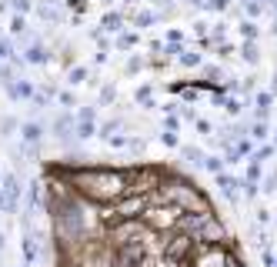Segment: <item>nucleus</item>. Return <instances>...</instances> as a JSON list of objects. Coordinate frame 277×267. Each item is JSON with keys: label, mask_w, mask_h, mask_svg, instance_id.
Listing matches in <instances>:
<instances>
[{"label": "nucleus", "mask_w": 277, "mask_h": 267, "mask_svg": "<svg viewBox=\"0 0 277 267\" xmlns=\"http://www.w3.org/2000/svg\"><path fill=\"white\" fill-rule=\"evenodd\" d=\"M271 154H274V147H264V151H257V154H254V164H260V160H267Z\"/></svg>", "instance_id": "19"}, {"label": "nucleus", "mask_w": 277, "mask_h": 267, "mask_svg": "<svg viewBox=\"0 0 277 267\" xmlns=\"http://www.w3.org/2000/svg\"><path fill=\"white\" fill-rule=\"evenodd\" d=\"M181 230H197L204 241H210V244H217V241H224V227L210 217V214H194V217H181Z\"/></svg>", "instance_id": "2"}, {"label": "nucleus", "mask_w": 277, "mask_h": 267, "mask_svg": "<svg viewBox=\"0 0 277 267\" xmlns=\"http://www.w3.org/2000/svg\"><path fill=\"white\" fill-rule=\"evenodd\" d=\"M267 111H271V94H257V114L267 117Z\"/></svg>", "instance_id": "13"}, {"label": "nucleus", "mask_w": 277, "mask_h": 267, "mask_svg": "<svg viewBox=\"0 0 277 267\" xmlns=\"http://www.w3.org/2000/svg\"><path fill=\"white\" fill-rule=\"evenodd\" d=\"M84 77H87V70H84V67H74V70H70V84H80Z\"/></svg>", "instance_id": "18"}, {"label": "nucleus", "mask_w": 277, "mask_h": 267, "mask_svg": "<svg viewBox=\"0 0 277 267\" xmlns=\"http://www.w3.org/2000/svg\"><path fill=\"white\" fill-rule=\"evenodd\" d=\"M170 197L181 204V207H190V210H204V200L197 197V194L190 191V184H170Z\"/></svg>", "instance_id": "4"}, {"label": "nucleus", "mask_w": 277, "mask_h": 267, "mask_svg": "<svg viewBox=\"0 0 277 267\" xmlns=\"http://www.w3.org/2000/svg\"><path fill=\"white\" fill-rule=\"evenodd\" d=\"M37 14H40L44 20H54V23H60V10H57V7H50V3H44Z\"/></svg>", "instance_id": "11"}, {"label": "nucleus", "mask_w": 277, "mask_h": 267, "mask_svg": "<svg viewBox=\"0 0 277 267\" xmlns=\"http://www.w3.org/2000/svg\"><path fill=\"white\" fill-rule=\"evenodd\" d=\"M264 191H277V174H271V177H267V187H264Z\"/></svg>", "instance_id": "23"}, {"label": "nucleus", "mask_w": 277, "mask_h": 267, "mask_svg": "<svg viewBox=\"0 0 277 267\" xmlns=\"http://www.w3.org/2000/svg\"><path fill=\"white\" fill-rule=\"evenodd\" d=\"M251 134H254V137H267V127H264V124H254Z\"/></svg>", "instance_id": "21"}, {"label": "nucleus", "mask_w": 277, "mask_h": 267, "mask_svg": "<svg viewBox=\"0 0 277 267\" xmlns=\"http://www.w3.org/2000/svg\"><path fill=\"white\" fill-rule=\"evenodd\" d=\"M40 187H44L40 180H34V184H30V194H27V210H30V214L40 207ZM30 214H27V217H30Z\"/></svg>", "instance_id": "7"}, {"label": "nucleus", "mask_w": 277, "mask_h": 267, "mask_svg": "<svg viewBox=\"0 0 277 267\" xmlns=\"http://www.w3.org/2000/svg\"><path fill=\"white\" fill-rule=\"evenodd\" d=\"M17 194H20V180H17V174H7L3 177V207L7 210H17Z\"/></svg>", "instance_id": "5"}, {"label": "nucleus", "mask_w": 277, "mask_h": 267, "mask_svg": "<svg viewBox=\"0 0 277 267\" xmlns=\"http://www.w3.org/2000/svg\"><path fill=\"white\" fill-rule=\"evenodd\" d=\"M0 207H3V197H0Z\"/></svg>", "instance_id": "28"}, {"label": "nucleus", "mask_w": 277, "mask_h": 267, "mask_svg": "<svg viewBox=\"0 0 277 267\" xmlns=\"http://www.w3.org/2000/svg\"><path fill=\"white\" fill-rule=\"evenodd\" d=\"M80 227H84L80 207L67 204V207L57 214V230H60V237H64V241H74V237H80Z\"/></svg>", "instance_id": "3"}, {"label": "nucleus", "mask_w": 277, "mask_h": 267, "mask_svg": "<svg viewBox=\"0 0 277 267\" xmlns=\"http://www.w3.org/2000/svg\"><path fill=\"white\" fill-rule=\"evenodd\" d=\"M23 254H27V261H34V257H37V244H34V237H27V241H23Z\"/></svg>", "instance_id": "16"}, {"label": "nucleus", "mask_w": 277, "mask_h": 267, "mask_svg": "<svg viewBox=\"0 0 277 267\" xmlns=\"http://www.w3.org/2000/svg\"><path fill=\"white\" fill-rule=\"evenodd\" d=\"M181 154H184V157L190 160V164H204V154H201V151H194V147H184Z\"/></svg>", "instance_id": "15"}, {"label": "nucleus", "mask_w": 277, "mask_h": 267, "mask_svg": "<svg viewBox=\"0 0 277 267\" xmlns=\"http://www.w3.org/2000/svg\"><path fill=\"white\" fill-rule=\"evenodd\" d=\"M120 23H124V20L117 17V14H107V17H104V30H120Z\"/></svg>", "instance_id": "14"}, {"label": "nucleus", "mask_w": 277, "mask_h": 267, "mask_svg": "<svg viewBox=\"0 0 277 267\" xmlns=\"http://www.w3.org/2000/svg\"><path fill=\"white\" fill-rule=\"evenodd\" d=\"M27 60H30V64H47V50H44L40 44H34V47L27 50Z\"/></svg>", "instance_id": "10"}, {"label": "nucleus", "mask_w": 277, "mask_h": 267, "mask_svg": "<svg viewBox=\"0 0 277 267\" xmlns=\"http://www.w3.org/2000/svg\"><path fill=\"white\" fill-rule=\"evenodd\" d=\"M74 134H77V137H80V140H87V137H93V124H91V120H80Z\"/></svg>", "instance_id": "12"}, {"label": "nucleus", "mask_w": 277, "mask_h": 267, "mask_svg": "<svg viewBox=\"0 0 277 267\" xmlns=\"http://www.w3.org/2000/svg\"><path fill=\"white\" fill-rule=\"evenodd\" d=\"M77 187L84 194H91L97 200H111L117 194L127 191V174H117V171H87V174H74Z\"/></svg>", "instance_id": "1"}, {"label": "nucleus", "mask_w": 277, "mask_h": 267, "mask_svg": "<svg viewBox=\"0 0 277 267\" xmlns=\"http://www.w3.org/2000/svg\"><path fill=\"white\" fill-rule=\"evenodd\" d=\"M54 131H57V137H60V140H64V137H70V131H74V117L64 114V117L54 124Z\"/></svg>", "instance_id": "8"}, {"label": "nucleus", "mask_w": 277, "mask_h": 267, "mask_svg": "<svg viewBox=\"0 0 277 267\" xmlns=\"http://www.w3.org/2000/svg\"><path fill=\"white\" fill-rule=\"evenodd\" d=\"M144 204H147L144 197H134V200H124V204L117 207V214H120V217H137V210H144Z\"/></svg>", "instance_id": "6"}, {"label": "nucleus", "mask_w": 277, "mask_h": 267, "mask_svg": "<svg viewBox=\"0 0 277 267\" xmlns=\"http://www.w3.org/2000/svg\"><path fill=\"white\" fill-rule=\"evenodd\" d=\"M10 30H14V34H23V17H14V23H10Z\"/></svg>", "instance_id": "20"}, {"label": "nucleus", "mask_w": 277, "mask_h": 267, "mask_svg": "<svg viewBox=\"0 0 277 267\" xmlns=\"http://www.w3.org/2000/svg\"><path fill=\"white\" fill-rule=\"evenodd\" d=\"M7 54H14V50H10V47H7V40H3V37H0V60H3V57H7Z\"/></svg>", "instance_id": "22"}, {"label": "nucleus", "mask_w": 277, "mask_h": 267, "mask_svg": "<svg viewBox=\"0 0 277 267\" xmlns=\"http://www.w3.org/2000/svg\"><path fill=\"white\" fill-rule=\"evenodd\" d=\"M0 250H3V234H0Z\"/></svg>", "instance_id": "27"}, {"label": "nucleus", "mask_w": 277, "mask_h": 267, "mask_svg": "<svg viewBox=\"0 0 277 267\" xmlns=\"http://www.w3.org/2000/svg\"><path fill=\"white\" fill-rule=\"evenodd\" d=\"M177 57H181V64H184V67H194V64H197V54H194V50H187V54H177Z\"/></svg>", "instance_id": "17"}, {"label": "nucleus", "mask_w": 277, "mask_h": 267, "mask_svg": "<svg viewBox=\"0 0 277 267\" xmlns=\"http://www.w3.org/2000/svg\"><path fill=\"white\" fill-rule=\"evenodd\" d=\"M210 7H214V10H224V7H227V0H210Z\"/></svg>", "instance_id": "25"}, {"label": "nucleus", "mask_w": 277, "mask_h": 267, "mask_svg": "<svg viewBox=\"0 0 277 267\" xmlns=\"http://www.w3.org/2000/svg\"><path fill=\"white\" fill-rule=\"evenodd\" d=\"M20 134H23V140L34 147V144L40 140V134H44V131H40V124H23V127H20Z\"/></svg>", "instance_id": "9"}, {"label": "nucleus", "mask_w": 277, "mask_h": 267, "mask_svg": "<svg viewBox=\"0 0 277 267\" xmlns=\"http://www.w3.org/2000/svg\"><path fill=\"white\" fill-rule=\"evenodd\" d=\"M224 267H240V261H234V257H227V261H224Z\"/></svg>", "instance_id": "26"}, {"label": "nucleus", "mask_w": 277, "mask_h": 267, "mask_svg": "<svg viewBox=\"0 0 277 267\" xmlns=\"http://www.w3.org/2000/svg\"><path fill=\"white\" fill-rule=\"evenodd\" d=\"M10 3H14L17 10H27V7H30V0H10Z\"/></svg>", "instance_id": "24"}]
</instances>
